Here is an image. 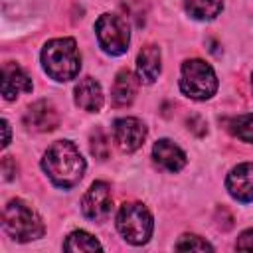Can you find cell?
I'll return each instance as SVG.
<instances>
[{"label": "cell", "instance_id": "6da1fadb", "mask_svg": "<svg viewBox=\"0 0 253 253\" xmlns=\"http://www.w3.org/2000/svg\"><path fill=\"white\" fill-rule=\"evenodd\" d=\"M42 168L55 186L71 188L83 178L85 160L73 142L57 140L45 150L42 158Z\"/></svg>", "mask_w": 253, "mask_h": 253}, {"label": "cell", "instance_id": "7a4b0ae2", "mask_svg": "<svg viewBox=\"0 0 253 253\" xmlns=\"http://www.w3.org/2000/svg\"><path fill=\"white\" fill-rule=\"evenodd\" d=\"M42 63L45 73L55 81H69L79 73L81 57L73 38L49 40L42 49Z\"/></svg>", "mask_w": 253, "mask_h": 253}, {"label": "cell", "instance_id": "3957f363", "mask_svg": "<svg viewBox=\"0 0 253 253\" xmlns=\"http://www.w3.org/2000/svg\"><path fill=\"white\" fill-rule=\"evenodd\" d=\"M2 225L6 233L20 243L34 241L43 235L42 217L36 213V210H32L22 200H10L6 204L4 213H2Z\"/></svg>", "mask_w": 253, "mask_h": 253}, {"label": "cell", "instance_id": "277c9868", "mask_svg": "<svg viewBox=\"0 0 253 253\" xmlns=\"http://www.w3.org/2000/svg\"><path fill=\"white\" fill-rule=\"evenodd\" d=\"M180 89L186 97L204 101L217 91V77L210 63L202 59H188L182 63Z\"/></svg>", "mask_w": 253, "mask_h": 253}, {"label": "cell", "instance_id": "5b68a950", "mask_svg": "<svg viewBox=\"0 0 253 253\" xmlns=\"http://www.w3.org/2000/svg\"><path fill=\"white\" fill-rule=\"evenodd\" d=\"M152 215L146 206L138 202L123 204L117 213V229L119 233L132 245H142L152 235Z\"/></svg>", "mask_w": 253, "mask_h": 253}, {"label": "cell", "instance_id": "8992f818", "mask_svg": "<svg viewBox=\"0 0 253 253\" xmlns=\"http://www.w3.org/2000/svg\"><path fill=\"white\" fill-rule=\"evenodd\" d=\"M95 34H97L99 45L111 55H121L128 49V42H130L128 24L125 18L117 14L99 16V20L95 22Z\"/></svg>", "mask_w": 253, "mask_h": 253}, {"label": "cell", "instance_id": "52a82bcc", "mask_svg": "<svg viewBox=\"0 0 253 253\" xmlns=\"http://www.w3.org/2000/svg\"><path fill=\"white\" fill-rule=\"evenodd\" d=\"M113 136L123 152H134L136 148L142 146V142L146 138V126L142 121H138L134 117H123V119L115 121Z\"/></svg>", "mask_w": 253, "mask_h": 253}, {"label": "cell", "instance_id": "ba28073f", "mask_svg": "<svg viewBox=\"0 0 253 253\" xmlns=\"http://www.w3.org/2000/svg\"><path fill=\"white\" fill-rule=\"evenodd\" d=\"M111 204H113V198H111L109 184L107 182H93L81 200V210H83L85 217H89L93 221H101L109 215Z\"/></svg>", "mask_w": 253, "mask_h": 253}, {"label": "cell", "instance_id": "9c48e42d", "mask_svg": "<svg viewBox=\"0 0 253 253\" xmlns=\"http://www.w3.org/2000/svg\"><path fill=\"white\" fill-rule=\"evenodd\" d=\"M57 123H59V115L55 107L45 99L32 103L24 113V125L36 132H49L57 126Z\"/></svg>", "mask_w": 253, "mask_h": 253}, {"label": "cell", "instance_id": "30bf717a", "mask_svg": "<svg viewBox=\"0 0 253 253\" xmlns=\"http://www.w3.org/2000/svg\"><path fill=\"white\" fill-rule=\"evenodd\" d=\"M227 192L237 202H253V162H243L231 168L225 180Z\"/></svg>", "mask_w": 253, "mask_h": 253}, {"label": "cell", "instance_id": "8fae6325", "mask_svg": "<svg viewBox=\"0 0 253 253\" xmlns=\"http://www.w3.org/2000/svg\"><path fill=\"white\" fill-rule=\"evenodd\" d=\"M2 95L6 101L16 99L20 93L32 91V79L18 63H4L2 67V79H0Z\"/></svg>", "mask_w": 253, "mask_h": 253}, {"label": "cell", "instance_id": "7c38bea8", "mask_svg": "<svg viewBox=\"0 0 253 253\" xmlns=\"http://www.w3.org/2000/svg\"><path fill=\"white\" fill-rule=\"evenodd\" d=\"M152 158H154V162L160 168H164L168 172H178V170H182L186 166V154H184V150L178 144H174L172 140H168V138H160L154 144Z\"/></svg>", "mask_w": 253, "mask_h": 253}, {"label": "cell", "instance_id": "4fadbf2b", "mask_svg": "<svg viewBox=\"0 0 253 253\" xmlns=\"http://www.w3.org/2000/svg\"><path fill=\"white\" fill-rule=\"evenodd\" d=\"M136 73L138 79L146 85L154 83L160 75V49L158 45H144L136 57Z\"/></svg>", "mask_w": 253, "mask_h": 253}, {"label": "cell", "instance_id": "5bb4252c", "mask_svg": "<svg viewBox=\"0 0 253 253\" xmlns=\"http://www.w3.org/2000/svg\"><path fill=\"white\" fill-rule=\"evenodd\" d=\"M75 103L89 113H97L103 107V91L101 85L93 77H85L75 85Z\"/></svg>", "mask_w": 253, "mask_h": 253}, {"label": "cell", "instance_id": "9a60e30c", "mask_svg": "<svg viewBox=\"0 0 253 253\" xmlns=\"http://www.w3.org/2000/svg\"><path fill=\"white\" fill-rule=\"evenodd\" d=\"M134 95H136V79L132 71L121 69L113 83V103L117 107H126L134 101Z\"/></svg>", "mask_w": 253, "mask_h": 253}, {"label": "cell", "instance_id": "2e32d148", "mask_svg": "<svg viewBox=\"0 0 253 253\" xmlns=\"http://www.w3.org/2000/svg\"><path fill=\"white\" fill-rule=\"evenodd\" d=\"M184 8L194 20H213L223 8V0H184Z\"/></svg>", "mask_w": 253, "mask_h": 253}, {"label": "cell", "instance_id": "e0dca14e", "mask_svg": "<svg viewBox=\"0 0 253 253\" xmlns=\"http://www.w3.org/2000/svg\"><path fill=\"white\" fill-rule=\"evenodd\" d=\"M227 130L235 138L253 144V115L247 113V115H239V117L229 119L227 121Z\"/></svg>", "mask_w": 253, "mask_h": 253}, {"label": "cell", "instance_id": "ac0fdd59", "mask_svg": "<svg viewBox=\"0 0 253 253\" xmlns=\"http://www.w3.org/2000/svg\"><path fill=\"white\" fill-rule=\"evenodd\" d=\"M63 249L65 251H101V243L87 231H73L65 239Z\"/></svg>", "mask_w": 253, "mask_h": 253}, {"label": "cell", "instance_id": "d6986e66", "mask_svg": "<svg viewBox=\"0 0 253 253\" xmlns=\"http://www.w3.org/2000/svg\"><path fill=\"white\" fill-rule=\"evenodd\" d=\"M91 154L99 160H107L111 154V144H109V136L105 134L103 128H95L91 132Z\"/></svg>", "mask_w": 253, "mask_h": 253}, {"label": "cell", "instance_id": "ffe728a7", "mask_svg": "<svg viewBox=\"0 0 253 253\" xmlns=\"http://www.w3.org/2000/svg\"><path fill=\"white\" fill-rule=\"evenodd\" d=\"M176 249L178 251H213V247L206 239H202L200 235H194V233L182 235L176 243Z\"/></svg>", "mask_w": 253, "mask_h": 253}, {"label": "cell", "instance_id": "44dd1931", "mask_svg": "<svg viewBox=\"0 0 253 253\" xmlns=\"http://www.w3.org/2000/svg\"><path fill=\"white\" fill-rule=\"evenodd\" d=\"M235 249H239V251H253V229H245L237 237Z\"/></svg>", "mask_w": 253, "mask_h": 253}, {"label": "cell", "instance_id": "7402d4cb", "mask_svg": "<svg viewBox=\"0 0 253 253\" xmlns=\"http://www.w3.org/2000/svg\"><path fill=\"white\" fill-rule=\"evenodd\" d=\"M198 126H206V123H204L200 117H192V119H188V128L196 130V134H204L202 128H198Z\"/></svg>", "mask_w": 253, "mask_h": 253}, {"label": "cell", "instance_id": "603a6c76", "mask_svg": "<svg viewBox=\"0 0 253 253\" xmlns=\"http://www.w3.org/2000/svg\"><path fill=\"white\" fill-rule=\"evenodd\" d=\"M2 128H4V142H2V148H6L10 144V123L4 119L2 121Z\"/></svg>", "mask_w": 253, "mask_h": 253}, {"label": "cell", "instance_id": "cb8c5ba5", "mask_svg": "<svg viewBox=\"0 0 253 253\" xmlns=\"http://www.w3.org/2000/svg\"><path fill=\"white\" fill-rule=\"evenodd\" d=\"M251 85H253V79H251Z\"/></svg>", "mask_w": 253, "mask_h": 253}]
</instances>
